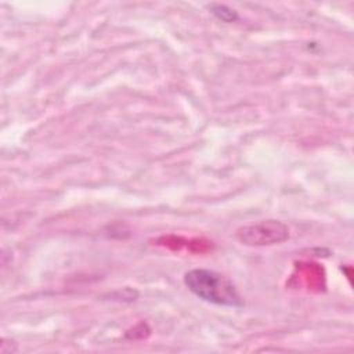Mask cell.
Returning a JSON list of instances; mask_svg holds the SVG:
<instances>
[{
	"label": "cell",
	"mask_w": 354,
	"mask_h": 354,
	"mask_svg": "<svg viewBox=\"0 0 354 354\" xmlns=\"http://www.w3.org/2000/svg\"><path fill=\"white\" fill-rule=\"evenodd\" d=\"M184 283L189 292L203 301L223 307L243 306V300L235 285L228 278L213 270H189L184 275Z\"/></svg>",
	"instance_id": "1"
},
{
	"label": "cell",
	"mask_w": 354,
	"mask_h": 354,
	"mask_svg": "<svg viewBox=\"0 0 354 354\" xmlns=\"http://www.w3.org/2000/svg\"><path fill=\"white\" fill-rule=\"evenodd\" d=\"M288 238V225L271 218L242 225L235 231V239L246 246H271L282 243Z\"/></svg>",
	"instance_id": "2"
},
{
	"label": "cell",
	"mask_w": 354,
	"mask_h": 354,
	"mask_svg": "<svg viewBox=\"0 0 354 354\" xmlns=\"http://www.w3.org/2000/svg\"><path fill=\"white\" fill-rule=\"evenodd\" d=\"M209 10L213 15H216L218 19H221L224 22H234L238 19V12L225 4L213 3L209 6Z\"/></svg>",
	"instance_id": "3"
}]
</instances>
